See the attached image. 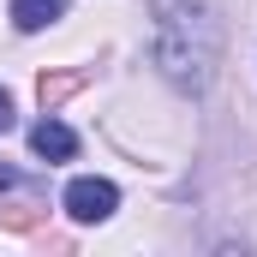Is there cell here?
I'll list each match as a JSON object with an SVG mask.
<instances>
[{"mask_svg": "<svg viewBox=\"0 0 257 257\" xmlns=\"http://www.w3.org/2000/svg\"><path fill=\"white\" fill-rule=\"evenodd\" d=\"M156 66L186 96L209 90L221 66V18L209 0H156Z\"/></svg>", "mask_w": 257, "mask_h": 257, "instance_id": "6da1fadb", "label": "cell"}, {"mask_svg": "<svg viewBox=\"0 0 257 257\" xmlns=\"http://www.w3.org/2000/svg\"><path fill=\"white\" fill-rule=\"evenodd\" d=\"M60 203H66L72 221L96 227V221H108V215L120 209V186H114V180H96V174H78V180L60 192Z\"/></svg>", "mask_w": 257, "mask_h": 257, "instance_id": "7a4b0ae2", "label": "cell"}, {"mask_svg": "<svg viewBox=\"0 0 257 257\" xmlns=\"http://www.w3.org/2000/svg\"><path fill=\"white\" fill-rule=\"evenodd\" d=\"M30 150H36L42 162H72V156H78V132L66 126V120H36V126H30Z\"/></svg>", "mask_w": 257, "mask_h": 257, "instance_id": "3957f363", "label": "cell"}, {"mask_svg": "<svg viewBox=\"0 0 257 257\" xmlns=\"http://www.w3.org/2000/svg\"><path fill=\"white\" fill-rule=\"evenodd\" d=\"M66 6H72V0H12V6H6V18H12V30L36 36V30H48V24H60Z\"/></svg>", "mask_w": 257, "mask_h": 257, "instance_id": "277c9868", "label": "cell"}, {"mask_svg": "<svg viewBox=\"0 0 257 257\" xmlns=\"http://www.w3.org/2000/svg\"><path fill=\"white\" fill-rule=\"evenodd\" d=\"M0 132H12V96L0 90Z\"/></svg>", "mask_w": 257, "mask_h": 257, "instance_id": "5b68a950", "label": "cell"}]
</instances>
